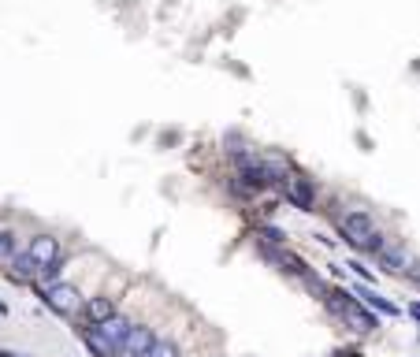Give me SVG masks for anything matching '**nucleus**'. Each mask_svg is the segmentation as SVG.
<instances>
[{"label":"nucleus","mask_w":420,"mask_h":357,"mask_svg":"<svg viewBox=\"0 0 420 357\" xmlns=\"http://www.w3.org/2000/svg\"><path fill=\"white\" fill-rule=\"evenodd\" d=\"M257 234H260V238H265V242H268V246H286V234H283L279 227H260Z\"/></svg>","instance_id":"4468645a"},{"label":"nucleus","mask_w":420,"mask_h":357,"mask_svg":"<svg viewBox=\"0 0 420 357\" xmlns=\"http://www.w3.org/2000/svg\"><path fill=\"white\" fill-rule=\"evenodd\" d=\"M324 306L331 309L338 320H346L353 332H361V335H369V332H379V316L376 313H369L364 306H357L353 301V294L350 290H331L327 287V294H324Z\"/></svg>","instance_id":"f257e3e1"},{"label":"nucleus","mask_w":420,"mask_h":357,"mask_svg":"<svg viewBox=\"0 0 420 357\" xmlns=\"http://www.w3.org/2000/svg\"><path fill=\"white\" fill-rule=\"evenodd\" d=\"M130 327H134V324H130L127 316L112 313L108 320H101V324H97V332H101L104 339H108V342H112L115 350H123V342H127V335H130Z\"/></svg>","instance_id":"423d86ee"},{"label":"nucleus","mask_w":420,"mask_h":357,"mask_svg":"<svg viewBox=\"0 0 420 357\" xmlns=\"http://www.w3.org/2000/svg\"><path fill=\"white\" fill-rule=\"evenodd\" d=\"M115 313V301L112 298H89L86 301V324H101V320H108V316Z\"/></svg>","instance_id":"f8f14e48"},{"label":"nucleus","mask_w":420,"mask_h":357,"mask_svg":"<svg viewBox=\"0 0 420 357\" xmlns=\"http://www.w3.org/2000/svg\"><path fill=\"white\" fill-rule=\"evenodd\" d=\"M37 298L45 301V306L52 309V313H60V316H71V313H78V301H82V294H78V287H71V283H49V287H37Z\"/></svg>","instance_id":"f03ea898"},{"label":"nucleus","mask_w":420,"mask_h":357,"mask_svg":"<svg viewBox=\"0 0 420 357\" xmlns=\"http://www.w3.org/2000/svg\"><path fill=\"white\" fill-rule=\"evenodd\" d=\"M338 227H343V238H346L350 246L361 249L364 242H369V234L376 231V220L369 213H346L343 220H338Z\"/></svg>","instance_id":"7ed1b4c3"},{"label":"nucleus","mask_w":420,"mask_h":357,"mask_svg":"<svg viewBox=\"0 0 420 357\" xmlns=\"http://www.w3.org/2000/svg\"><path fill=\"white\" fill-rule=\"evenodd\" d=\"M26 253H30V261L37 264V268H45L49 261L63 257V253H60V242H56L52 234H34V238H30V246H26Z\"/></svg>","instance_id":"39448f33"},{"label":"nucleus","mask_w":420,"mask_h":357,"mask_svg":"<svg viewBox=\"0 0 420 357\" xmlns=\"http://www.w3.org/2000/svg\"><path fill=\"white\" fill-rule=\"evenodd\" d=\"M75 332H82V339H86V346L94 350L97 357H120V350L112 346L108 339H104L101 332H97V324H89V327H75Z\"/></svg>","instance_id":"1a4fd4ad"},{"label":"nucleus","mask_w":420,"mask_h":357,"mask_svg":"<svg viewBox=\"0 0 420 357\" xmlns=\"http://www.w3.org/2000/svg\"><path fill=\"white\" fill-rule=\"evenodd\" d=\"M346 268H353V275H357L361 283H372V287H376V275H372V268H364L361 261H346Z\"/></svg>","instance_id":"2eb2a0df"},{"label":"nucleus","mask_w":420,"mask_h":357,"mask_svg":"<svg viewBox=\"0 0 420 357\" xmlns=\"http://www.w3.org/2000/svg\"><path fill=\"white\" fill-rule=\"evenodd\" d=\"M19 249V238L15 231H0V261H11V253Z\"/></svg>","instance_id":"ddd939ff"},{"label":"nucleus","mask_w":420,"mask_h":357,"mask_svg":"<svg viewBox=\"0 0 420 357\" xmlns=\"http://www.w3.org/2000/svg\"><path fill=\"white\" fill-rule=\"evenodd\" d=\"M11 280H19V283H30L34 280V275H37V264L30 261V253H26V249H23V253H19V249H15V253H11Z\"/></svg>","instance_id":"9b49d317"},{"label":"nucleus","mask_w":420,"mask_h":357,"mask_svg":"<svg viewBox=\"0 0 420 357\" xmlns=\"http://www.w3.org/2000/svg\"><path fill=\"white\" fill-rule=\"evenodd\" d=\"M416 306H420V301H416Z\"/></svg>","instance_id":"f3484780"},{"label":"nucleus","mask_w":420,"mask_h":357,"mask_svg":"<svg viewBox=\"0 0 420 357\" xmlns=\"http://www.w3.org/2000/svg\"><path fill=\"white\" fill-rule=\"evenodd\" d=\"M405 275H409L413 283H420V264H413V268H405Z\"/></svg>","instance_id":"dca6fc26"},{"label":"nucleus","mask_w":420,"mask_h":357,"mask_svg":"<svg viewBox=\"0 0 420 357\" xmlns=\"http://www.w3.org/2000/svg\"><path fill=\"white\" fill-rule=\"evenodd\" d=\"M153 342H156L153 327H130V335H127V342H123L120 357H138V353H146Z\"/></svg>","instance_id":"6e6552de"},{"label":"nucleus","mask_w":420,"mask_h":357,"mask_svg":"<svg viewBox=\"0 0 420 357\" xmlns=\"http://www.w3.org/2000/svg\"><path fill=\"white\" fill-rule=\"evenodd\" d=\"M283 194H286V201H291L294 208H301V213H312V201H317V187H312V179L291 175V179L283 182Z\"/></svg>","instance_id":"20e7f679"},{"label":"nucleus","mask_w":420,"mask_h":357,"mask_svg":"<svg viewBox=\"0 0 420 357\" xmlns=\"http://www.w3.org/2000/svg\"><path fill=\"white\" fill-rule=\"evenodd\" d=\"M376 261H379V268H383V272H402L405 264H409V253H405L402 246H383L376 253Z\"/></svg>","instance_id":"9d476101"},{"label":"nucleus","mask_w":420,"mask_h":357,"mask_svg":"<svg viewBox=\"0 0 420 357\" xmlns=\"http://www.w3.org/2000/svg\"><path fill=\"white\" fill-rule=\"evenodd\" d=\"M353 290H357V294H361V301H364V306H369L372 313L379 309V313H383V316H398L402 309L395 306V301H387L383 294H379V290L372 287V283H357V287H353Z\"/></svg>","instance_id":"0eeeda50"}]
</instances>
